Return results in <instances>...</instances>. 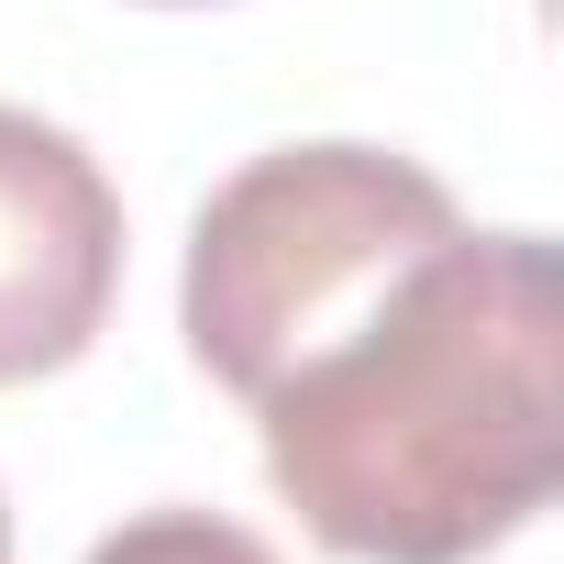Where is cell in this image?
Segmentation results:
<instances>
[{
  "mask_svg": "<svg viewBox=\"0 0 564 564\" xmlns=\"http://www.w3.org/2000/svg\"><path fill=\"white\" fill-rule=\"evenodd\" d=\"M0 564H12V509H0Z\"/></svg>",
  "mask_w": 564,
  "mask_h": 564,
  "instance_id": "5b68a950",
  "label": "cell"
},
{
  "mask_svg": "<svg viewBox=\"0 0 564 564\" xmlns=\"http://www.w3.org/2000/svg\"><path fill=\"white\" fill-rule=\"evenodd\" d=\"M465 232L454 188L388 144H276L199 199L188 232V355L254 399L289 355L344 333L410 254Z\"/></svg>",
  "mask_w": 564,
  "mask_h": 564,
  "instance_id": "7a4b0ae2",
  "label": "cell"
},
{
  "mask_svg": "<svg viewBox=\"0 0 564 564\" xmlns=\"http://www.w3.org/2000/svg\"><path fill=\"white\" fill-rule=\"evenodd\" d=\"M166 12H188V0H166Z\"/></svg>",
  "mask_w": 564,
  "mask_h": 564,
  "instance_id": "8992f818",
  "label": "cell"
},
{
  "mask_svg": "<svg viewBox=\"0 0 564 564\" xmlns=\"http://www.w3.org/2000/svg\"><path fill=\"white\" fill-rule=\"evenodd\" d=\"M122 289V199L100 155L0 100V388L78 366Z\"/></svg>",
  "mask_w": 564,
  "mask_h": 564,
  "instance_id": "3957f363",
  "label": "cell"
},
{
  "mask_svg": "<svg viewBox=\"0 0 564 564\" xmlns=\"http://www.w3.org/2000/svg\"><path fill=\"white\" fill-rule=\"evenodd\" d=\"M564 276L542 232H443L243 410L300 531L344 564H476L564 465Z\"/></svg>",
  "mask_w": 564,
  "mask_h": 564,
  "instance_id": "6da1fadb",
  "label": "cell"
},
{
  "mask_svg": "<svg viewBox=\"0 0 564 564\" xmlns=\"http://www.w3.org/2000/svg\"><path fill=\"white\" fill-rule=\"evenodd\" d=\"M89 564H276L243 520H221V509H144V520H122Z\"/></svg>",
  "mask_w": 564,
  "mask_h": 564,
  "instance_id": "277c9868",
  "label": "cell"
}]
</instances>
